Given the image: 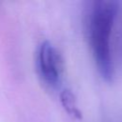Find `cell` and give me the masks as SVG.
I'll list each match as a JSON object with an SVG mask.
<instances>
[{
    "label": "cell",
    "instance_id": "1",
    "mask_svg": "<svg viewBox=\"0 0 122 122\" xmlns=\"http://www.w3.org/2000/svg\"><path fill=\"white\" fill-rule=\"evenodd\" d=\"M117 10V2L97 0L89 4L85 14L86 37L97 71L106 82L113 78L111 35Z\"/></svg>",
    "mask_w": 122,
    "mask_h": 122
},
{
    "label": "cell",
    "instance_id": "2",
    "mask_svg": "<svg viewBox=\"0 0 122 122\" xmlns=\"http://www.w3.org/2000/svg\"><path fill=\"white\" fill-rule=\"evenodd\" d=\"M36 69L40 79L46 86L56 88L59 85L64 62L60 52L49 40H43L37 48Z\"/></svg>",
    "mask_w": 122,
    "mask_h": 122
},
{
    "label": "cell",
    "instance_id": "3",
    "mask_svg": "<svg viewBox=\"0 0 122 122\" xmlns=\"http://www.w3.org/2000/svg\"><path fill=\"white\" fill-rule=\"evenodd\" d=\"M60 102L69 115L74 119H81L82 112L79 110L74 93L70 89H63L60 92Z\"/></svg>",
    "mask_w": 122,
    "mask_h": 122
}]
</instances>
